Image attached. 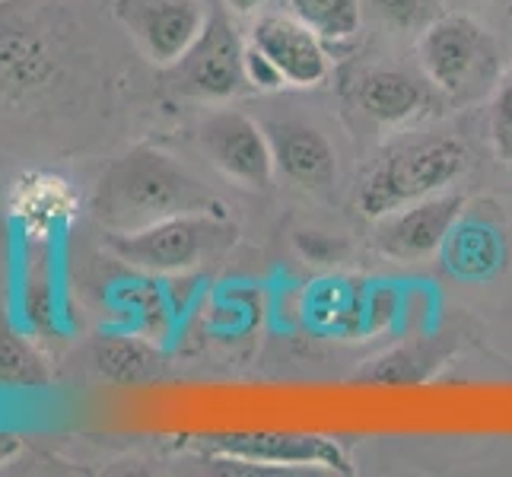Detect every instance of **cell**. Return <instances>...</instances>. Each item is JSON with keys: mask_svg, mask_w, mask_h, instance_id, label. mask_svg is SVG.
Returning <instances> with one entry per match:
<instances>
[{"mask_svg": "<svg viewBox=\"0 0 512 477\" xmlns=\"http://www.w3.org/2000/svg\"><path fill=\"white\" fill-rule=\"evenodd\" d=\"M264 131H268L274 150L277 175H287L299 188L312 191H322L331 185L334 169H338V156H334L331 140L319 128L296 118H284L264 125Z\"/></svg>", "mask_w": 512, "mask_h": 477, "instance_id": "cell-11", "label": "cell"}, {"mask_svg": "<svg viewBox=\"0 0 512 477\" xmlns=\"http://www.w3.org/2000/svg\"><path fill=\"white\" fill-rule=\"evenodd\" d=\"M201 150L226 179H233L245 188H268L277 175L274 150L268 131L249 115L223 109L201 121L198 128Z\"/></svg>", "mask_w": 512, "mask_h": 477, "instance_id": "cell-9", "label": "cell"}, {"mask_svg": "<svg viewBox=\"0 0 512 477\" xmlns=\"http://www.w3.org/2000/svg\"><path fill=\"white\" fill-rule=\"evenodd\" d=\"M229 13L236 16H258V10L268 4V0H223Z\"/></svg>", "mask_w": 512, "mask_h": 477, "instance_id": "cell-18", "label": "cell"}, {"mask_svg": "<svg viewBox=\"0 0 512 477\" xmlns=\"http://www.w3.org/2000/svg\"><path fill=\"white\" fill-rule=\"evenodd\" d=\"M163 70L169 90L194 102H226L252 90L245 77V39L223 13L207 16L194 45Z\"/></svg>", "mask_w": 512, "mask_h": 477, "instance_id": "cell-6", "label": "cell"}, {"mask_svg": "<svg viewBox=\"0 0 512 477\" xmlns=\"http://www.w3.org/2000/svg\"><path fill=\"white\" fill-rule=\"evenodd\" d=\"M48 382V366L23 334L0 328V385L35 388Z\"/></svg>", "mask_w": 512, "mask_h": 477, "instance_id": "cell-16", "label": "cell"}, {"mask_svg": "<svg viewBox=\"0 0 512 477\" xmlns=\"http://www.w3.org/2000/svg\"><path fill=\"white\" fill-rule=\"evenodd\" d=\"M465 198L455 191H439L430 198L404 204L392 214L373 220L376 252L395 264L430 261L449 242L452 229L462 220Z\"/></svg>", "mask_w": 512, "mask_h": 477, "instance_id": "cell-7", "label": "cell"}, {"mask_svg": "<svg viewBox=\"0 0 512 477\" xmlns=\"http://www.w3.org/2000/svg\"><path fill=\"white\" fill-rule=\"evenodd\" d=\"M487 140L500 163H512V67L493 86L487 112Z\"/></svg>", "mask_w": 512, "mask_h": 477, "instance_id": "cell-17", "label": "cell"}, {"mask_svg": "<svg viewBox=\"0 0 512 477\" xmlns=\"http://www.w3.org/2000/svg\"><path fill=\"white\" fill-rule=\"evenodd\" d=\"M446 13V0H363V16L398 35H420Z\"/></svg>", "mask_w": 512, "mask_h": 477, "instance_id": "cell-15", "label": "cell"}, {"mask_svg": "<svg viewBox=\"0 0 512 477\" xmlns=\"http://www.w3.org/2000/svg\"><path fill=\"white\" fill-rule=\"evenodd\" d=\"M433 83L420 80L408 70L376 67L357 80V105L366 118L379 121L382 128L414 125L433 109Z\"/></svg>", "mask_w": 512, "mask_h": 477, "instance_id": "cell-12", "label": "cell"}, {"mask_svg": "<svg viewBox=\"0 0 512 477\" xmlns=\"http://www.w3.org/2000/svg\"><path fill=\"white\" fill-rule=\"evenodd\" d=\"M90 207L109 233H134L175 214L217 207V201L179 159L156 147H134L105 166Z\"/></svg>", "mask_w": 512, "mask_h": 477, "instance_id": "cell-2", "label": "cell"}, {"mask_svg": "<svg viewBox=\"0 0 512 477\" xmlns=\"http://www.w3.org/2000/svg\"><path fill=\"white\" fill-rule=\"evenodd\" d=\"M468 147L452 134H427L404 140L388 150L376 169L366 175L357 194V207L369 220H379L392 210L449 191V185L465 172Z\"/></svg>", "mask_w": 512, "mask_h": 477, "instance_id": "cell-3", "label": "cell"}, {"mask_svg": "<svg viewBox=\"0 0 512 477\" xmlns=\"http://www.w3.org/2000/svg\"><path fill=\"white\" fill-rule=\"evenodd\" d=\"M500 45L493 32L468 13H443L417 35V61L436 93L474 102L500 83Z\"/></svg>", "mask_w": 512, "mask_h": 477, "instance_id": "cell-4", "label": "cell"}, {"mask_svg": "<svg viewBox=\"0 0 512 477\" xmlns=\"http://www.w3.org/2000/svg\"><path fill=\"white\" fill-rule=\"evenodd\" d=\"M99 369L118 382H140L163 369V357L150 344L137 338H109L96 350Z\"/></svg>", "mask_w": 512, "mask_h": 477, "instance_id": "cell-14", "label": "cell"}, {"mask_svg": "<svg viewBox=\"0 0 512 477\" xmlns=\"http://www.w3.org/2000/svg\"><path fill=\"white\" fill-rule=\"evenodd\" d=\"M239 229L226 220L220 207L188 210L166 220H156L134 233H109V252L131 268L150 274H182L201 268L204 261L220 258L236 245Z\"/></svg>", "mask_w": 512, "mask_h": 477, "instance_id": "cell-5", "label": "cell"}, {"mask_svg": "<svg viewBox=\"0 0 512 477\" xmlns=\"http://www.w3.org/2000/svg\"><path fill=\"white\" fill-rule=\"evenodd\" d=\"M80 23L64 0H0V150L55 153L80 109Z\"/></svg>", "mask_w": 512, "mask_h": 477, "instance_id": "cell-1", "label": "cell"}, {"mask_svg": "<svg viewBox=\"0 0 512 477\" xmlns=\"http://www.w3.org/2000/svg\"><path fill=\"white\" fill-rule=\"evenodd\" d=\"M249 42L271 61L284 86H293V90H312L331 77V55L325 42L287 10L258 16Z\"/></svg>", "mask_w": 512, "mask_h": 477, "instance_id": "cell-10", "label": "cell"}, {"mask_svg": "<svg viewBox=\"0 0 512 477\" xmlns=\"http://www.w3.org/2000/svg\"><path fill=\"white\" fill-rule=\"evenodd\" d=\"M284 7L325 45L350 42L363 23V0H284Z\"/></svg>", "mask_w": 512, "mask_h": 477, "instance_id": "cell-13", "label": "cell"}, {"mask_svg": "<svg viewBox=\"0 0 512 477\" xmlns=\"http://www.w3.org/2000/svg\"><path fill=\"white\" fill-rule=\"evenodd\" d=\"M115 23L156 67H169L207 26L201 0H112Z\"/></svg>", "mask_w": 512, "mask_h": 477, "instance_id": "cell-8", "label": "cell"}]
</instances>
